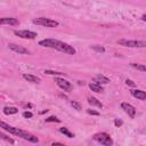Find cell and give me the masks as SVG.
<instances>
[{
  "label": "cell",
  "instance_id": "1",
  "mask_svg": "<svg viewBox=\"0 0 146 146\" xmlns=\"http://www.w3.org/2000/svg\"><path fill=\"white\" fill-rule=\"evenodd\" d=\"M39 44L42 47H46V48H51V49L58 50L66 55H74L76 52L73 46H71L66 42L56 40V39H43V40L39 41Z\"/></svg>",
  "mask_w": 146,
  "mask_h": 146
},
{
  "label": "cell",
  "instance_id": "2",
  "mask_svg": "<svg viewBox=\"0 0 146 146\" xmlns=\"http://www.w3.org/2000/svg\"><path fill=\"white\" fill-rule=\"evenodd\" d=\"M0 128H2L3 130L8 131L9 133L15 135V136H18V137H21V138H23L24 140H27V141H30V143H34V144H35V143L39 141V139H38L34 135H32V133H30V132H27V131H25V130H23V129H19V128H16V127H11V125L5 123L3 121L0 122Z\"/></svg>",
  "mask_w": 146,
  "mask_h": 146
},
{
  "label": "cell",
  "instance_id": "3",
  "mask_svg": "<svg viewBox=\"0 0 146 146\" xmlns=\"http://www.w3.org/2000/svg\"><path fill=\"white\" fill-rule=\"evenodd\" d=\"M92 139L97 143H99L100 145H104V146H112L113 145V139L111 138V136L106 132H98V133H95Z\"/></svg>",
  "mask_w": 146,
  "mask_h": 146
},
{
  "label": "cell",
  "instance_id": "4",
  "mask_svg": "<svg viewBox=\"0 0 146 146\" xmlns=\"http://www.w3.org/2000/svg\"><path fill=\"white\" fill-rule=\"evenodd\" d=\"M117 43L123 47H130V48H145L146 47V41H140V40H127V39H121L117 40Z\"/></svg>",
  "mask_w": 146,
  "mask_h": 146
},
{
  "label": "cell",
  "instance_id": "5",
  "mask_svg": "<svg viewBox=\"0 0 146 146\" xmlns=\"http://www.w3.org/2000/svg\"><path fill=\"white\" fill-rule=\"evenodd\" d=\"M33 23L36 25H41V26H46V27H55L58 26V22L50 19V18H46V17H38L33 19Z\"/></svg>",
  "mask_w": 146,
  "mask_h": 146
},
{
  "label": "cell",
  "instance_id": "6",
  "mask_svg": "<svg viewBox=\"0 0 146 146\" xmlns=\"http://www.w3.org/2000/svg\"><path fill=\"white\" fill-rule=\"evenodd\" d=\"M55 82H56V84L60 88V89H63L64 91H71L72 90V84H71V82H68L67 80H65V79H62V78H58V76H56L55 78Z\"/></svg>",
  "mask_w": 146,
  "mask_h": 146
},
{
  "label": "cell",
  "instance_id": "7",
  "mask_svg": "<svg viewBox=\"0 0 146 146\" xmlns=\"http://www.w3.org/2000/svg\"><path fill=\"white\" fill-rule=\"evenodd\" d=\"M15 35L22 38V39H34L36 36V33L33 31H29V30H19V31H15L14 32Z\"/></svg>",
  "mask_w": 146,
  "mask_h": 146
},
{
  "label": "cell",
  "instance_id": "8",
  "mask_svg": "<svg viewBox=\"0 0 146 146\" xmlns=\"http://www.w3.org/2000/svg\"><path fill=\"white\" fill-rule=\"evenodd\" d=\"M121 107H122V110H123L131 119L135 117V115H136V108H135L131 104H129V103H122V104H121Z\"/></svg>",
  "mask_w": 146,
  "mask_h": 146
},
{
  "label": "cell",
  "instance_id": "9",
  "mask_svg": "<svg viewBox=\"0 0 146 146\" xmlns=\"http://www.w3.org/2000/svg\"><path fill=\"white\" fill-rule=\"evenodd\" d=\"M8 47H9L10 50H13V51H15V52H18V54H22V55L30 54V51H29L26 48H24V47H22V46H18V44H16V43H9Z\"/></svg>",
  "mask_w": 146,
  "mask_h": 146
},
{
  "label": "cell",
  "instance_id": "10",
  "mask_svg": "<svg viewBox=\"0 0 146 146\" xmlns=\"http://www.w3.org/2000/svg\"><path fill=\"white\" fill-rule=\"evenodd\" d=\"M130 92L135 98L140 99V100H146V91H143V90H139V89H133Z\"/></svg>",
  "mask_w": 146,
  "mask_h": 146
},
{
  "label": "cell",
  "instance_id": "11",
  "mask_svg": "<svg viewBox=\"0 0 146 146\" xmlns=\"http://www.w3.org/2000/svg\"><path fill=\"white\" fill-rule=\"evenodd\" d=\"M0 24H9V25H18L19 22L17 18H14V17H3L0 19Z\"/></svg>",
  "mask_w": 146,
  "mask_h": 146
},
{
  "label": "cell",
  "instance_id": "12",
  "mask_svg": "<svg viewBox=\"0 0 146 146\" xmlns=\"http://www.w3.org/2000/svg\"><path fill=\"white\" fill-rule=\"evenodd\" d=\"M108 82H110V79L102 74H98L94 78V83H97V84H106Z\"/></svg>",
  "mask_w": 146,
  "mask_h": 146
},
{
  "label": "cell",
  "instance_id": "13",
  "mask_svg": "<svg viewBox=\"0 0 146 146\" xmlns=\"http://www.w3.org/2000/svg\"><path fill=\"white\" fill-rule=\"evenodd\" d=\"M23 78L25 80H27V82H32V83H39L41 81L40 78H38L33 74H23Z\"/></svg>",
  "mask_w": 146,
  "mask_h": 146
},
{
  "label": "cell",
  "instance_id": "14",
  "mask_svg": "<svg viewBox=\"0 0 146 146\" xmlns=\"http://www.w3.org/2000/svg\"><path fill=\"white\" fill-rule=\"evenodd\" d=\"M89 88L91 91H95V92H103L104 91V88L100 86V84H97V83H89Z\"/></svg>",
  "mask_w": 146,
  "mask_h": 146
},
{
  "label": "cell",
  "instance_id": "15",
  "mask_svg": "<svg viewBox=\"0 0 146 146\" xmlns=\"http://www.w3.org/2000/svg\"><path fill=\"white\" fill-rule=\"evenodd\" d=\"M18 112V108L13 107V106H6L3 107V113L6 115H11V114H16Z\"/></svg>",
  "mask_w": 146,
  "mask_h": 146
},
{
  "label": "cell",
  "instance_id": "16",
  "mask_svg": "<svg viewBox=\"0 0 146 146\" xmlns=\"http://www.w3.org/2000/svg\"><path fill=\"white\" fill-rule=\"evenodd\" d=\"M88 103H89L91 106H97V107H99V108L103 107V104H102L97 98H95V97H89V98H88Z\"/></svg>",
  "mask_w": 146,
  "mask_h": 146
},
{
  "label": "cell",
  "instance_id": "17",
  "mask_svg": "<svg viewBox=\"0 0 146 146\" xmlns=\"http://www.w3.org/2000/svg\"><path fill=\"white\" fill-rule=\"evenodd\" d=\"M59 132H62V133H64L66 137H68V138H73L74 137V133L73 132H71L67 128H65V127H62V128H59Z\"/></svg>",
  "mask_w": 146,
  "mask_h": 146
},
{
  "label": "cell",
  "instance_id": "18",
  "mask_svg": "<svg viewBox=\"0 0 146 146\" xmlns=\"http://www.w3.org/2000/svg\"><path fill=\"white\" fill-rule=\"evenodd\" d=\"M131 67L138 70V71H141V72H145L146 71V65H143V64H138V63H131L130 64Z\"/></svg>",
  "mask_w": 146,
  "mask_h": 146
},
{
  "label": "cell",
  "instance_id": "19",
  "mask_svg": "<svg viewBox=\"0 0 146 146\" xmlns=\"http://www.w3.org/2000/svg\"><path fill=\"white\" fill-rule=\"evenodd\" d=\"M44 73L46 74H49V75H63L64 73H62V72H56V71H50V70H44Z\"/></svg>",
  "mask_w": 146,
  "mask_h": 146
},
{
  "label": "cell",
  "instance_id": "20",
  "mask_svg": "<svg viewBox=\"0 0 146 146\" xmlns=\"http://www.w3.org/2000/svg\"><path fill=\"white\" fill-rule=\"evenodd\" d=\"M0 137H1L3 140H6V141H8V143H10V144H14V139H13V138H10L9 136H6L5 133H2V132H1V133H0Z\"/></svg>",
  "mask_w": 146,
  "mask_h": 146
},
{
  "label": "cell",
  "instance_id": "21",
  "mask_svg": "<svg viewBox=\"0 0 146 146\" xmlns=\"http://www.w3.org/2000/svg\"><path fill=\"white\" fill-rule=\"evenodd\" d=\"M71 105L73 106V108H75V110H78V111H80V110L82 108L81 104H80V103H78L76 100H72V102H71Z\"/></svg>",
  "mask_w": 146,
  "mask_h": 146
},
{
  "label": "cell",
  "instance_id": "22",
  "mask_svg": "<svg viewBox=\"0 0 146 146\" xmlns=\"http://www.w3.org/2000/svg\"><path fill=\"white\" fill-rule=\"evenodd\" d=\"M44 121L46 122H60V120L59 119H57L56 116H49V117H47V119H44Z\"/></svg>",
  "mask_w": 146,
  "mask_h": 146
},
{
  "label": "cell",
  "instance_id": "23",
  "mask_svg": "<svg viewBox=\"0 0 146 146\" xmlns=\"http://www.w3.org/2000/svg\"><path fill=\"white\" fill-rule=\"evenodd\" d=\"M92 49L98 51V52H104L105 51V48L104 47H98V46H92Z\"/></svg>",
  "mask_w": 146,
  "mask_h": 146
},
{
  "label": "cell",
  "instance_id": "24",
  "mask_svg": "<svg viewBox=\"0 0 146 146\" xmlns=\"http://www.w3.org/2000/svg\"><path fill=\"white\" fill-rule=\"evenodd\" d=\"M123 124V121L122 120H120V119H115L114 120V125L115 127H121Z\"/></svg>",
  "mask_w": 146,
  "mask_h": 146
},
{
  "label": "cell",
  "instance_id": "25",
  "mask_svg": "<svg viewBox=\"0 0 146 146\" xmlns=\"http://www.w3.org/2000/svg\"><path fill=\"white\" fill-rule=\"evenodd\" d=\"M23 116L26 117V119H30V117L33 116V114H32L31 112H29V111H25V112H23Z\"/></svg>",
  "mask_w": 146,
  "mask_h": 146
},
{
  "label": "cell",
  "instance_id": "26",
  "mask_svg": "<svg viewBox=\"0 0 146 146\" xmlns=\"http://www.w3.org/2000/svg\"><path fill=\"white\" fill-rule=\"evenodd\" d=\"M125 84H127V86H130V87H135V86H136V83H135L132 80H130V79H127V80H125Z\"/></svg>",
  "mask_w": 146,
  "mask_h": 146
},
{
  "label": "cell",
  "instance_id": "27",
  "mask_svg": "<svg viewBox=\"0 0 146 146\" xmlns=\"http://www.w3.org/2000/svg\"><path fill=\"white\" fill-rule=\"evenodd\" d=\"M87 113L88 114H91V115H99V112H96L94 110H87Z\"/></svg>",
  "mask_w": 146,
  "mask_h": 146
},
{
  "label": "cell",
  "instance_id": "28",
  "mask_svg": "<svg viewBox=\"0 0 146 146\" xmlns=\"http://www.w3.org/2000/svg\"><path fill=\"white\" fill-rule=\"evenodd\" d=\"M51 146H66V145H64V144H62V143H52Z\"/></svg>",
  "mask_w": 146,
  "mask_h": 146
},
{
  "label": "cell",
  "instance_id": "29",
  "mask_svg": "<svg viewBox=\"0 0 146 146\" xmlns=\"http://www.w3.org/2000/svg\"><path fill=\"white\" fill-rule=\"evenodd\" d=\"M141 19H143V21H144V22H146V14H145V15H143V16H141Z\"/></svg>",
  "mask_w": 146,
  "mask_h": 146
}]
</instances>
